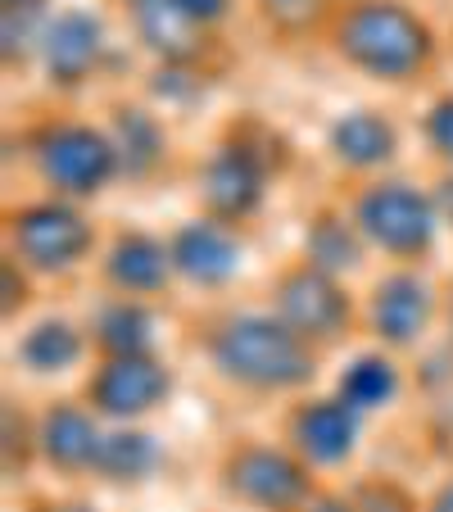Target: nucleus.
I'll list each match as a JSON object with an SVG mask.
<instances>
[{"mask_svg":"<svg viewBox=\"0 0 453 512\" xmlns=\"http://www.w3.org/2000/svg\"><path fill=\"white\" fill-rule=\"evenodd\" d=\"M209 354L222 377L254 390H290L313 377V358L304 340L286 322H272L263 313H245V318L218 327Z\"/></svg>","mask_w":453,"mask_h":512,"instance_id":"1","label":"nucleus"},{"mask_svg":"<svg viewBox=\"0 0 453 512\" xmlns=\"http://www.w3.org/2000/svg\"><path fill=\"white\" fill-rule=\"evenodd\" d=\"M336 50L372 78L404 82L426 64L431 37L422 19L408 14L399 0H358L336 28Z\"/></svg>","mask_w":453,"mask_h":512,"instance_id":"2","label":"nucleus"},{"mask_svg":"<svg viewBox=\"0 0 453 512\" xmlns=\"http://www.w3.org/2000/svg\"><path fill=\"white\" fill-rule=\"evenodd\" d=\"M354 223L372 245H381V250L408 259V254H422L426 245H431L435 209H431L426 195L413 191V186L381 182V186H367V191L358 195Z\"/></svg>","mask_w":453,"mask_h":512,"instance_id":"3","label":"nucleus"},{"mask_svg":"<svg viewBox=\"0 0 453 512\" xmlns=\"http://www.w3.org/2000/svg\"><path fill=\"white\" fill-rule=\"evenodd\" d=\"M10 236H14V254L23 263H32L37 272L73 268L91 245V227L68 204H32V209L14 213Z\"/></svg>","mask_w":453,"mask_h":512,"instance_id":"4","label":"nucleus"},{"mask_svg":"<svg viewBox=\"0 0 453 512\" xmlns=\"http://www.w3.org/2000/svg\"><path fill=\"white\" fill-rule=\"evenodd\" d=\"M37 159H41V173H46L50 182H55L59 191H68V195L100 191V186L114 177V168H118L114 141L100 136V132H91V127H78V123L55 127V132L41 141Z\"/></svg>","mask_w":453,"mask_h":512,"instance_id":"5","label":"nucleus"},{"mask_svg":"<svg viewBox=\"0 0 453 512\" xmlns=\"http://www.w3.org/2000/svg\"><path fill=\"white\" fill-rule=\"evenodd\" d=\"M277 313L299 340H331L349 322V300L318 268H295L277 286Z\"/></svg>","mask_w":453,"mask_h":512,"instance_id":"6","label":"nucleus"},{"mask_svg":"<svg viewBox=\"0 0 453 512\" xmlns=\"http://www.w3.org/2000/svg\"><path fill=\"white\" fill-rule=\"evenodd\" d=\"M168 372L159 368L155 358L145 354H127V358H109L105 368L91 381V404L109 417H136L150 413L159 399L168 395Z\"/></svg>","mask_w":453,"mask_h":512,"instance_id":"7","label":"nucleus"},{"mask_svg":"<svg viewBox=\"0 0 453 512\" xmlns=\"http://www.w3.org/2000/svg\"><path fill=\"white\" fill-rule=\"evenodd\" d=\"M100 50H105V28L91 10H64L50 19L46 37H41V55L55 82H82L96 68Z\"/></svg>","mask_w":453,"mask_h":512,"instance_id":"8","label":"nucleus"},{"mask_svg":"<svg viewBox=\"0 0 453 512\" xmlns=\"http://www.w3.org/2000/svg\"><path fill=\"white\" fill-rule=\"evenodd\" d=\"M431 322V286L413 272H390L372 290V327L390 345H413Z\"/></svg>","mask_w":453,"mask_h":512,"instance_id":"9","label":"nucleus"},{"mask_svg":"<svg viewBox=\"0 0 453 512\" xmlns=\"http://www.w3.org/2000/svg\"><path fill=\"white\" fill-rule=\"evenodd\" d=\"M204 200L222 218H245L263 200V164L245 145H222L204 164Z\"/></svg>","mask_w":453,"mask_h":512,"instance_id":"10","label":"nucleus"},{"mask_svg":"<svg viewBox=\"0 0 453 512\" xmlns=\"http://www.w3.org/2000/svg\"><path fill=\"white\" fill-rule=\"evenodd\" d=\"M168 254H173V268L182 272V277L200 281V286H218V281L241 272V245L218 223H186L182 232L173 236Z\"/></svg>","mask_w":453,"mask_h":512,"instance_id":"11","label":"nucleus"},{"mask_svg":"<svg viewBox=\"0 0 453 512\" xmlns=\"http://www.w3.org/2000/svg\"><path fill=\"white\" fill-rule=\"evenodd\" d=\"M227 481L241 499L263 503V508H286V503L304 499V472L272 449H241L227 467Z\"/></svg>","mask_w":453,"mask_h":512,"instance_id":"12","label":"nucleus"},{"mask_svg":"<svg viewBox=\"0 0 453 512\" xmlns=\"http://www.w3.org/2000/svg\"><path fill=\"white\" fill-rule=\"evenodd\" d=\"M295 445L313 458V463H340L354 449L358 435V413L345 399H318V404L299 408L295 422H290Z\"/></svg>","mask_w":453,"mask_h":512,"instance_id":"13","label":"nucleus"},{"mask_svg":"<svg viewBox=\"0 0 453 512\" xmlns=\"http://www.w3.org/2000/svg\"><path fill=\"white\" fill-rule=\"evenodd\" d=\"M168 268H173V254L141 232L118 236L105 259L109 281H114L118 290H127V295H150V290H159L168 281Z\"/></svg>","mask_w":453,"mask_h":512,"instance_id":"14","label":"nucleus"},{"mask_svg":"<svg viewBox=\"0 0 453 512\" xmlns=\"http://www.w3.org/2000/svg\"><path fill=\"white\" fill-rule=\"evenodd\" d=\"M331 155L349 168H376L395 155V127L372 109H354V114L331 123Z\"/></svg>","mask_w":453,"mask_h":512,"instance_id":"15","label":"nucleus"},{"mask_svg":"<svg viewBox=\"0 0 453 512\" xmlns=\"http://www.w3.org/2000/svg\"><path fill=\"white\" fill-rule=\"evenodd\" d=\"M127 5H132V23L150 50L168 59H186L200 46V23L177 10L173 0H127Z\"/></svg>","mask_w":453,"mask_h":512,"instance_id":"16","label":"nucleus"},{"mask_svg":"<svg viewBox=\"0 0 453 512\" xmlns=\"http://www.w3.org/2000/svg\"><path fill=\"white\" fill-rule=\"evenodd\" d=\"M105 435H96V422L82 408H50L46 422H41V449H46L50 463L59 467H91L96 463V449Z\"/></svg>","mask_w":453,"mask_h":512,"instance_id":"17","label":"nucleus"},{"mask_svg":"<svg viewBox=\"0 0 453 512\" xmlns=\"http://www.w3.org/2000/svg\"><path fill=\"white\" fill-rule=\"evenodd\" d=\"M96 340L114 358L145 354V349L155 345V318H150V313H145L136 300H118V304H109V309H100Z\"/></svg>","mask_w":453,"mask_h":512,"instance_id":"18","label":"nucleus"},{"mask_svg":"<svg viewBox=\"0 0 453 512\" xmlns=\"http://www.w3.org/2000/svg\"><path fill=\"white\" fill-rule=\"evenodd\" d=\"M82 358V336L68 322H37L19 340V363L28 372H68Z\"/></svg>","mask_w":453,"mask_h":512,"instance_id":"19","label":"nucleus"},{"mask_svg":"<svg viewBox=\"0 0 453 512\" xmlns=\"http://www.w3.org/2000/svg\"><path fill=\"white\" fill-rule=\"evenodd\" d=\"M114 150H118V168L141 177L164 155V132H159V123L145 109H123L114 123Z\"/></svg>","mask_w":453,"mask_h":512,"instance_id":"20","label":"nucleus"},{"mask_svg":"<svg viewBox=\"0 0 453 512\" xmlns=\"http://www.w3.org/2000/svg\"><path fill=\"white\" fill-rule=\"evenodd\" d=\"M399 390V377L386 358H354L340 377V399H345L354 413H367V408H386Z\"/></svg>","mask_w":453,"mask_h":512,"instance_id":"21","label":"nucleus"},{"mask_svg":"<svg viewBox=\"0 0 453 512\" xmlns=\"http://www.w3.org/2000/svg\"><path fill=\"white\" fill-rule=\"evenodd\" d=\"M96 472L114 476V481H132V476H145L159 467V445L150 435L141 431H118V435H105L96 449Z\"/></svg>","mask_w":453,"mask_h":512,"instance_id":"22","label":"nucleus"},{"mask_svg":"<svg viewBox=\"0 0 453 512\" xmlns=\"http://www.w3.org/2000/svg\"><path fill=\"white\" fill-rule=\"evenodd\" d=\"M304 250H309V268L336 277V272H345V268H354L358 263V236L349 232L340 218H318V223L309 227Z\"/></svg>","mask_w":453,"mask_h":512,"instance_id":"23","label":"nucleus"},{"mask_svg":"<svg viewBox=\"0 0 453 512\" xmlns=\"http://www.w3.org/2000/svg\"><path fill=\"white\" fill-rule=\"evenodd\" d=\"M46 28H50L46 0H5V10H0V32H5V59L23 55L28 46H41Z\"/></svg>","mask_w":453,"mask_h":512,"instance_id":"24","label":"nucleus"},{"mask_svg":"<svg viewBox=\"0 0 453 512\" xmlns=\"http://www.w3.org/2000/svg\"><path fill=\"white\" fill-rule=\"evenodd\" d=\"M426 136H431V145L444 159H453V96H444L440 105L426 114Z\"/></svg>","mask_w":453,"mask_h":512,"instance_id":"25","label":"nucleus"},{"mask_svg":"<svg viewBox=\"0 0 453 512\" xmlns=\"http://www.w3.org/2000/svg\"><path fill=\"white\" fill-rule=\"evenodd\" d=\"M182 14H191L195 23H218L222 14L232 10V0H173Z\"/></svg>","mask_w":453,"mask_h":512,"instance_id":"26","label":"nucleus"},{"mask_svg":"<svg viewBox=\"0 0 453 512\" xmlns=\"http://www.w3.org/2000/svg\"><path fill=\"white\" fill-rule=\"evenodd\" d=\"M313 10H318V0H268V14L281 23H304L313 19Z\"/></svg>","mask_w":453,"mask_h":512,"instance_id":"27","label":"nucleus"},{"mask_svg":"<svg viewBox=\"0 0 453 512\" xmlns=\"http://www.w3.org/2000/svg\"><path fill=\"white\" fill-rule=\"evenodd\" d=\"M435 200H440L444 218H453V177H444V182H440V195H435Z\"/></svg>","mask_w":453,"mask_h":512,"instance_id":"28","label":"nucleus"},{"mask_svg":"<svg viewBox=\"0 0 453 512\" xmlns=\"http://www.w3.org/2000/svg\"><path fill=\"white\" fill-rule=\"evenodd\" d=\"M435 512H453V485H444L440 499H435Z\"/></svg>","mask_w":453,"mask_h":512,"instance_id":"29","label":"nucleus"},{"mask_svg":"<svg viewBox=\"0 0 453 512\" xmlns=\"http://www.w3.org/2000/svg\"><path fill=\"white\" fill-rule=\"evenodd\" d=\"M59 512H91V508H59Z\"/></svg>","mask_w":453,"mask_h":512,"instance_id":"30","label":"nucleus"}]
</instances>
